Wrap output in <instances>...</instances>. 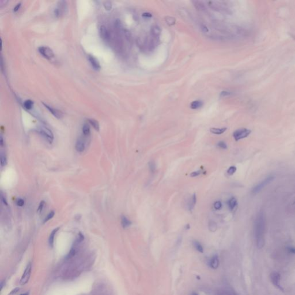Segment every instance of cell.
I'll return each instance as SVG.
<instances>
[{
    "instance_id": "6da1fadb",
    "label": "cell",
    "mask_w": 295,
    "mask_h": 295,
    "mask_svg": "<svg viewBox=\"0 0 295 295\" xmlns=\"http://www.w3.org/2000/svg\"><path fill=\"white\" fill-rule=\"evenodd\" d=\"M254 230L257 246L261 249L265 243L264 235L265 230V217L262 212L259 213L256 218Z\"/></svg>"
},
{
    "instance_id": "7a4b0ae2",
    "label": "cell",
    "mask_w": 295,
    "mask_h": 295,
    "mask_svg": "<svg viewBox=\"0 0 295 295\" xmlns=\"http://www.w3.org/2000/svg\"><path fill=\"white\" fill-rule=\"evenodd\" d=\"M68 11V4L65 1H60L57 3L54 13L57 17H61L65 15Z\"/></svg>"
},
{
    "instance_id": "3957f363",
    "label": "cell",
    "mask_w": 295,
    "mask_h": 295,
    "mask_svg": "<svg viewBox=\"0 0 295 295\" xmlns=\"http://www.w3.org/2000/svg\"><path fill=\"white\" fill-rule=\"evenodd\" d=\"M31 272H32V263L31 262H29L25 267L24 272L22 276V278L20 280V285L23 286L29 282V280L31 275Z\"/></svg>"
},
{
    "instance_id": "277c9868",
    "label": "cell",
    "mask_w": 295,
    "mask_h": 295,
    "mask_svg": "<svg viewBox=\"0 0 295 295\" xmlns=\"http://www.w3.org/2000/svg\"><path fill=\"white\" fill-rule=\"evenodd\" d=\"M274 179V177L273 176L267 177L266 179H265L263 181H262L256 185V186L253 188L252 193L253 194H256L260 192L261 190H262L265 186H266L267 185H269V183L272 182Z\"/></svg>"
},
{
    "instance_id": "5b68a950",
    "label": "cell",
    "mask_w": 295,
    "mask_h": 295,
    "mask_svg": "<svg viewBox=\"0 0 295 295\" xmlns=\"http://www.w3.org/2000/svg\"><path fill=\"white\" fill-rule=\"evenodd\" d=\"M40 54L49 60H51L54 57V53L53 50L47 46H40L38 48Z\"/></svg>"
},
{
    "instance_id": "8992f818",
    "label": "cell",
    "mask_w": 295,
    "mask_h": 295,
    "mask_svg": "<svg viewBox=\"0 0 295 295\" xmlns=\"http://www.w3.org/2000/svg\"><path fill=\"white\" fill-rule=\"evenodd\" d=\"M38 132L44 138H45L46 140H47V141L50 143L53 142L54 140V135L50 129L45 127H40L38 129Z\"/></svg>"
},
{
    "instance_id": "52a82bcc",
    "label": "cell",
    "mask_w": 295,
    "mask_h": 295,
    "mask_svg": "<svg viewBox=\"0 0 295 295\" xmlns=\"http://www.w3.org/2000/svg\"><path fill=\"white\" fill-rule=\"evenodd\" d=\"M251 133V131L247 129H240L235 131L233 134V136L236 141H239L240 140L243 139L249 136Z\"/></svg>"
},
{
    "instance_id": "ba28073f",
    "label": "cell",
    "mask_w": 295,
    "mask_h": 295,
    "mask_svg": "<svg viewBox=\"0 0 295 295\" xmlns=\"http://www.w3.org/2000/svg\"><path fill=\"white\" fill-rule=\"evenodd\" d=\"M270 279L272 281L273 284L278 288V289L280 290H283L282 287L281 286L280 284V281H281V276L280 274L278 272H273L270 275Z\"/></svg>"
},
{
    "instance_id": "9c48e42d",
    "label": "cell",
    "mask_w": 295,
    "mask_h": 295,
    "mask_svg": "<svg viewBox=\"0 0 295 295\" xmlns=\"http://www.w3.org/2000/svg\"><path fill=\"white\" fill-rule=\"evenodd\" d=\"M43 104L45 106L46 108H47L49 111L55 117H56L58 119H61L63 117V114L60 110H58L57 108H54L51 107L50 106L46 104L45 103H43Z\"/></svg>"
},
{
    "instance_id": "30bf717a",
    "label": "cell",
    "mask_w": 295,
    "mask_h": 295,
    "mask_svg": "<svg viewBox=\"0 0 295 295\" xmlns=\"http://www.w3.org/2000/svg\"><path fill=\"white\" fill-rule=\"evenodd\" d=\"M75 147H76V149L77 152H84L85 149V144L84 140L81 137H80L79 138H78V140H77L76 143Z\"/></svg>"
},
{
    "instance_id": "8fae6325",
    "label": "cell",
    "mask_w": 295,
    "mask_h": 295,
    "mask_svg": "<svg viewBox=\"0 0 295 295\" xmlns=\"http://www.w3.org/2000/svg\"><path fill=\"white\" fill-rule=\"evenodd\" d=\"M88 58L93 68L96 70H99L100 69L101 67H100V63L95 57L92 55H88Z\"/></svg>"
},
{
    "instance_id": "7c38bea8",
    "label": "cell",
    "mask_w": 295,
    "mask_h": 295,
    "mask_svg": "<svg viewBox=\"0 0 295 295\" xmlns=\"http://www.w3.org/2000/svg\"><path fill=\"white\" fill-rule=\"evenodd\" d=\"M99 33L101 38L104 40L110 39V32L105 25H101L99 29Z\"/></svg>"
},
{
    "instance_id": "4fadbf2b",
    "label": "cell",
    "mask_w": 295,
    "mask_h": 295,
    "mask_svg": "<svg viewBox=\"0 0 295 295\" xmlns=\"http://www.w3.org/2000/svg\"><path fill=\"white\" fill-rule=\"evenodd\" d=\"M220 265V262L217 256H214L210 259L209 262V266L213 269H217Z\"/></svg>"
},
{
    "instance_id": "5bb4252c",
    "label": "cell",
    "mask_w": 295,
    "mask_h": 295,
    "mask_svg": "<svg viewBox=\"0 0 295 295\" xmlns=\"http://www.w3.org/2000/svg\"><path fill=\"white\" fill-rule=\"evenodd\" d=\"M59 229V228H55L54 229H53L52 231V232L50 235V236H49V246H50V247H53V246H54V241L55 235L57 233V232L58 231Z\"/></svg>"
},
{
    "instance_id": "9a60e30c",
    "label": "cell",
    "mask_w": 295,
    "mask_h": 295,
    "mask_svg": "<svg viewBox=\"0 0 295 295\" xmlns=\"http://www.w3.org/2000/svg\"><path fill=\"white\" fill-rule=\"evenodd\" d=\"M120 221H121V225L124 228H128L131 225V220L127 217L124 215L121 216Z\"/></svg>"
},
{
    "instance_id": "2e32d148",
    "label": "cell",
    "mask_w": 295,
    "mask_h": 295,
    "mask_svg": "<svg viewBox=\"0 0 295 295\" xmlns=\"http://www.w3.org/2000/svg\"><path fill=\"white\" fill-rule=\"evenodd\" d=\"M197 202V197L195 194H194L192 197L190 199L188 204V209L190 211H192L194 209L195 205Z\"/></svg>"
},
{
    "instance_id": "e0dca14e",
    "label": "cell",
    "mask_w": 295,
    "mask_h": 295,
    "mask_svg": "<svg viewBox=\"0 0 295 295\" xmlns=\"http://www.w3.org/2000/svg\"><path fill=\"white\" fill-rule=\"evenodd\" d=\"M238 205V201L237 199L235 197H232L231 198L229 199L228 201V206L231 210H233L235 207Z\"/></svg>"
},
{
    "instance_id": "ac0fdd59",
    "label": "cell",
    "mask_w": 295,
    "mask_h": 295,
    "mask_svg": "<svg viewBox=\"0 0 295 295\" xmlns=\"http://www.w3.org/2000/svg\"><path fill=\"white\" fill-rule=\"evenodd\" d=\"M226 127H222V128H211L210 129V132L213 134H217V135H220L222 133H224L225 131H227Z\"/></svg>"
},
{
    "instance_id": "d6986e66",
    "label": "cell",
    "mask_w": 295,
    "mask_h": 295,
    "mask_svg": "<svg viewBox=\"0 0 295 295\" xmlns=\"http://www.w3.org/2000/svg\"><path fill=\"white\" fill-rule=\"evenodd\" d=\"M193 3H194V5L195 6V8L197 9V10L200 11H205L206 8H205L204 4L202 3V2L195 1H193Z\"/></svg>"
},
{
    "instance_id": "ffe728a7",
    "label": "cell",
    "mask_w": 295,
    "mask_h": 295,
    "mask_svg": "<svg viewBox=\"0 0 295 295\" xmlns=\"http://www.w3.org/2000/svg\"><path fill=\"white\" fill-rule=\"evenodd\" d=\"M203 106V103L200 100H195L191 103L190 107L193 110H197L201 108Z\"/></svg>"
},
{
    "instance_id": "44dd1931",
    "label": "cell",
    "mask_w": 295,
    "mask_h": 295,
    "mask_svg": "<svg viewBox=\"0 0 295 295\" xmlns=\"http://www.w3.org/2000/svg\"><path fill=\"white\" fill-rule=\"evenodd\" d=\"M193 245L195 249L197 250L198 252L201 253H204V248L201 244L197 240H194L193 242Z\"/></svg>"
},
{
    "instance_id": "7402d4cb",
    "label": "cell",
    "mask_w": 295,
    "mask_h": 295,
    "mask_svg": "<svg viewBox=\"0 0 295 295\" xmlns=\"http://www.w3.org/2000/svg\"><path fill=\"white\" fill-rule=\"evenodd\" d=\"M82 131H83V134L85 136H89L90 134V127L88 124H85L83 125V128H82Z\"/></svg>"
},
{
    "instance_id": "603a6c76",
    "label": "cell",
    "mask_w": 295,
    "mask_h": 295,
    "mask_svg": "<svg viewBox=\"0 0 295 295\" xmlns=\"http://www.w3.org/2000/svg\"><path fill=\"white\" fill-rule=\"evenodd\" d=\"M160 29L158 26H154L151 29V34L154 38H157L160 34Z\"/></svg>"
},
{
    "instance_id": "cb8c5ba5",
    "label": "cell",
    "mask_w": 295,
    "mask_h": 295,
    "mask_svg": "<svg viewBox=\"0 0 295 295\" xmlns=\"http://www.w3.org/2000/svg\"><path fill=\"white\" fill-rule=\"evenodd\" d=\"M88 121H89V123L93 127V128L96 131H99V128H100L99 124V122L97 121V120L94 119H88Z\"/></svg>"
},
{
    "instance_id": "d4e9b609",
    "label": "cell",
    "mask_w": 295,
    "mask_h": 295,
    "mask_svg": "<svg viewBox=\"0 0 295 295\" xmlns=\"http://www.w3.org/2000/svg\"><path fill=\"white\" fill-rule=\"evenodd\" d=\"M34 106V102L30 99H28L24 101V107L27 110H31Z\"/></svg>"
},
{
    "instance_id": "484cf974",
    "label": "cell",
    "mask_w": 295,
    "mask_h": 295,
    "mask_svg": "<svg viewBox=\"0 0 295 295\" xmlns=\"http://www.w3.org/2000/svg\"><path fill=\"white\" fill-rule=\"evenodd\" d=\"M217 229V225L216 222L214 221H210L209 223V229L210 232H214L216 231Z\"/></svg>"
},
{
    "instance_id": "4316f807",
    "label": "cell",
    "mask_w": 295,
    "mask_h": 295,
    "mask_svg": "<svg viewBox=\"0 0 295 295\" xmlns=\"http://www.w3.org/2000/svg\"><path fill=\"white\" fill-rule=\"evenodd\" d=\"M165 22H166V23L168 24V25H172L175 24L176 20L174 17L168 16V17H165Z\"/></svg>"
},
{
    "instance_id": "83f0119b",
    "label": "cell",
    "mask_w": 295,
    "mask_h": 295,
    "mask_svg": "<svg viewBox=\"0 0 295 295\" xmlns=\"http://www.w3.org/2000/svg\"><path fill=\"white\" fill-rule=\"evenodd\" d=\"M148 165H149V168L150 171L152 173H154L155 172V170H156V164H155L154 161L153 160L150 161L149 162Z\"/></svg>"
},
{
    "instance_id": "f1b7e54d",
    "label": "cell",
    "mask_w": 295,
    "mask_h": 295,
    "mask_svg": "<svg viewBox=\"0 0 295 295\" xmlns=\"http://www.w3.org/2000/svg\"><path fill=\"white\" fill-rule=\"evenodd\" d=\"M76 253V249L75 248L71 249V250H70L69 253L66 256V258H65L66 259H70V258H73L74 256H75Z\"/></svg>"
},
{
    "instance_id": "f546056e",
    "label": "cell",
    "mask_w": 295,
    "mask_h": 295,
    "mask_svg": "<svg viewBox=\"0 0 295 295\" xmlns=\"http://www.w3.org/2000/svg\"><path fill=\"white\" fill-rule=\"evenodd\" d=\"M236 170H237V168H236V167L231 166L228 169L227 171V174L229 175H233L236 172Z\"/></svg>"
},
{
    "instance_id": "4dcf8cb0",
    "label": "cell",
    "mask_w": 295,
    "mask_h": 295,
    "mask_svg": "<svg viewBox=\"0 0 295 295\" xmlns=\"http://www.w3.org/2000/svg\"><path fill=\"white\" fill-rule=\"evenodd\" d=\"M6 163H7V161H6L5 155L2 152H1V166L3 167V166L5 165L6 164Z\"/></svg>"
},
{
    "instance_id": "1f68e13d",
    "label": "cell",
    "mask_w": 295,
    "mask_h": 295,
    "mask_svg": "<svg viewBox=\"0 0 295 295\" xmlns=\"http://www.w3.org/2000/svg\"><path fill=\"white\" fill-rule=\"evenodd\" d=\"M54 214H55L54 212V211H51V212H50V213H49L47 215V216H46V217L45 219V220H44V221H43V222L45 223V222H47V221L50 220V219H52V218L54 217Z\"/></svg>"
},
{
    "instance_id": "d6a6232c",
    "label": "cell",
    "mask_w": 295,
    "mask_h": 295,
    "mask_svg": "<svg viewBox=\"0 0 295 295\" xmlns=\"http://www.w3.org/2000/svg\"><path fill=\"white\" fill-rule=\"evenodd\" d=\"M217 147L221 148V149H227V145L226 144V143L224 141H221L217 143Z\"/></svg>"
},
{
    "instance_id": "836d02e7",
    "label": "cell",
    "mask_w": 295,
    "mask_h": 295,
    "mask_svg": "<svg viewBox=\"0 0 295 295\" xmlns=\"http://www.w3.org/2000/svg\"><path fill=\"white\" fill-rule=\"evenodd\" d=\"M202 172H203L202 170H199L197 171H194V172H193L190 174V176L196 177V176H198L199 175H201Z\"/></svg>"
},
{
    "instance_id": "e575fe53",
    "label": "cell",
    "mask_w": 295,
    "mask_h": 295,
    "mask_svg": "<svg viewBox=\"0 0 295 295\" xmlns=\"http://www.w3.org/2000/svg\"><path fill=\"white\" fill-rule=\"evenodd\" d=\"M222 207V203L220 201H217L214 204V208L216 210H220Z\"/></svg>"
},
{
    "instance_id": "d590c367",
    "label": "cell",
    "mask_w": 295,
    "mask_h": 295,
    "mask_svg": "<svg viewBox=\"0 0 295 295\" xmlns=\"http://www.w3.org/2000/svg\"><path fill=\"white\" fill-rule=\"evenodd\" d=\"M104 6L105 8V9L106 10H110L111 9V7H112V5H111V2L110 1H106L104 2Z\"/></svg>"
},
{
    "instance_id": "8d00e7d4",
    "label": "cell",
    "mask_w": 295,
    "mask_h": 295,
    "mask_svg": "<svg viewBox=\"0 0 295 295\" xmlns=\"http://www.w3.org/2000/svg\"><path fill=\"white\" fill-rule=\"evenodd\" d=\"M45 202L44 201H42L40 202L39 205V207L38 208V210H37L38 213H40L42 211L44 206H45Z\"/></svg>"
},
{
    "instance_id": "74e56055",
    "label": "cell",
    "mask_w": 295,
    "mask_h": 295,
    "mask_svg": "<svg viewBox=\"0 0 295 295\" xmlns=\"http://www.w3.org/2000/svg\"><path fill=\"white\" fill-rule=\"evenodd\" d=\"M84 239V235L81 233H79V236H78V238H77V243H80L82 241H83Z\"/></svg>"
},
{
    "instance_id": "f35d334b",
    "label": "cell",
    "mask_w": 295,
    "mask_h": 295,
    "mask_svg": "<svg viewBox=\"0 0 295 295\" xmlns=\"http://www.w3.org/2000/svg\"><path fill=\"white\" fill-rule=\"evenodd\" d=\"M16 204L19 206H23V205H24V201L23 200V199H18L17 201H16Z\"/></svg>"
},
{
    "instance_id": "ab89813d",
    "label": "cell",
    "mask_w": 295,
    "mask_h": 295,
    "mask_svg": "<svg viewBox=\"0 0 295 295\" xmlns=\"http://www.w3.org/2000/svg\"><path fill=\"white\" fill-rule=\"evenodd\" d=\"M1 202L4 205H5L6 206L8 205V203H7V201H6V199L5 197L3 195V193L2 192H1Z\"/></svg>"
},
{
    "instance_id": "60d3db41",
    "label": "cell",
    "mask_w": 295,
    "mask_h": 295,
    "mask_svg": "<svg viewBox=\"0 0 295 295\" xmlns=\"http://www.w3.org/2000/svg\"><path fill=\"white\" fill-rule=\"evenodd\" d=\"M142 17H145V18H151V17H152V14L150 13H148V12L144 13L142 14Z\"/></svg>"
},
{
    "instance_id": "b9f144b4",
    "label": "cell",
    "mask_w": 295,
    "mask_h": 295,
    "mask_svg": "<svg viewBox=\"0 0 295 295\" xmlns=\"http://www.w3.org/2000/svg\"><path fill=\"white\" fill-rule=\"evenodd\" d=\"M230 92H227V91H223L221 92V97H226V96H229L230 95Z\"/></svg>"
},
{
    "instance_id": "7bdbcfd3",
    "label": "cell",
    "mask_w": 295,
    "mask_h": 295,
    "mask_svg": "<svg viewBox=\"0 0 295 295\" xmlns=\"http://www.w3.org/2000/svg\"><path fill=\"white\" fill-rule=\"evenodd\" d=\"M288 250L289 251V252L293 254H295V247H290L288 248Z\"/></svg>"
},
{
    "instance_id": "ee69618b",
    "label": "cell",
    "mask_w": 295,
    "mask_h": 295,
    "mask_svg": "<svg viewBox=\"0 0 295 295\" xmlns=\"http://www.w3.org/2000/svg\"><path fill=\"white\" fill-rule=\"evenodd\" d=\"M20 6H21V3H18L15 6V7L13 9V11L14 12H17L20 8Z\"/></svg>"
},
{
    "instance_id": "f6af8a7d",
    "label": "cell",
    "mask_w": 295,
    "mask_h": 295,
    "mask_svg": "<svg viewBox=\"0 0 295 295\" xmlns=\"http://www.w3.org/2000/svg\"><path fill=\"white\" fill-rule=\"evenodd\" d=\"M5 281H2L1 284V290H2L3 289L4 286H5Z\"/></svg>"
},
{
    "instance_id": "bcb514c9",
    "label": "cell",
    "mask_w": 295,
    "mask_h": 295,
    "mask_svg": "<svg viewBox=\"0 0 295 295\" xmlns=\"http://www.w3.org/2000/svg\"><path fill=\"white\" fill-rule=\"evenodd\" d=\"M192 295H198V294H197V293H193V294H192Z\"/></svg>"
}]
</instances>
